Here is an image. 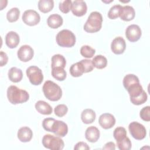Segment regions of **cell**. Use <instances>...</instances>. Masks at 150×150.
<instances>
[{
    "mask_svg": "<svg viewBox=\"0 0 150 150\" xmlns=\"http://www.w3.org/2000/svg\"><path fill=\"white\" fill-rule=\"evenodd\" d=\"M69 71L70 74L74 77H80L85 73L84 67L80 61L73 64L70 66Z\"/></svg>",
    "mask_w": 150,
    "mask_h": 150,
    "instance_id": "24",
    "label": "cell"
},
{
    "mask_svg": "<svg viewBox=\"0 0 150 150\" xmlns=\"http://www.w3.org/2000/svg\"><path fill=\"white\" fill-rule=\"evenodd\" d=\"M102 15L97 11L90 13L84 25V30L88 33L98 32L102 26Z\"/></svg>",
    "mask_w": 150,
    "mask_h": 150,
    "instance_id": "4",
    "label": "cell"
},
{
    "mask_svg": "<svg viewBox=\"0 0 150 150\" xmlns=\"http://www.w3.org/2000/svg\"><path fill=\"white\" fill-rule=\"evenodd\" d=\"M135 16V12L133 7L129 5L122 6L121 9L120 18L124 21H130L132 20Z\"/></svg>",
    "mask_w": 150,
    "mask_h": 150,
    "instance_id": "17",
    "label": "cell"
},
{
    "mask_svg": "<svg viewBox=\"0 0 150 150\" xmlns=\"http://www.w3.org/2000/svg\"><path fill=\"white\" fill-rule=\"evenodd\" d=\"M74 150H79V149L88 150V149H90V147L88 146L87 144H86L84 142H79L75 145L74 147Z\"/></svg>",
    "mask_w": 150,
    "mask_h": 150,
    "instance_id": "39",
    "label": "cell"
},
{
    "mask_svg": "<svg viewBox=\"0 0 150 150\" xmlns=\"http://www.w3.org/2000/svg\"><path fill=\"white\" fill-rule=\"evenodd\" d=\"M18 138L22 142H29L33 137V132L31 129L28 127H23L18 131Z\"/></svg>",
    "mask_w": 150,
    "mask_h": 150,
    "instance_id": "18",
    "label": "cell"
},
{
    "mask_svg": "<svg viewBox=\"0 0 150 150\" xmlns=\"http://www.w3.org/2000/svg\"><path fill=\"white\" fill-rule=\"evenodd\" d=\"M92 63L96 68L98 69H102L105 68L107 64V58L103 55H97L92 60Z\"/></svg>",
    "mask_w": 150,
    "mask_h": 150,
    "instance_id": "27",
    "label": "cell"
},
{
    "mask_svg": "<svg viewBox=\"0 0 150 150\" xmlns=\"http://www.w3.org/2000/svg\"><path fill=\"white\" fill-rule=\"evenodd\" d=\"M100 135L99 129L94 126L88 127L85 132V137L90 142H97L100 138Z\"/></svg>",
    "mask_w": 150,
    "mask_h": 150,
    "instance_id": "19",
    "label": "cell"
},
{
    "mask_svg": "<svg viewBox=\"0 0 150 150\" xmlns=\"http://www.w3.org/2000/svg\"><path fill=\"white\" fill-rule=\"evenodd\" d=\"M20 11L18 8H12L6 13V19L9 22H14L18 21L19 17Z\"/></svg>",
    "mask_w": 150,
    "mask_h": 150,
    "instance_id": "29",
    "label": "cell"
},
{
    "mask_svg": "<svg viewBox=\"0 0 150 150\" xmlns=\"http://www.w3.org/2000/svg\"><path fill=\"white\" fill-rule=\"evenodd\" d=\"M98 122L103 128L107 129L112 128L115 125V118L110 113H104L99 117Z\"/></svg>",
    "mask_w": 150,
    "mask_h": 150,
    "instance_id": "14",
    "label": "cell"
},
{
    "mask_svg": "<svg viewBox=\"0 0 150 150\" xmlns=\"http://www.w3.org/2000/svg\"><path fill=\"white\" fill-rule=\"evenodd\" d=\"M63 22V20L62 17L57 13L50 15L47 19V25L52 29H56L59 28L62 25Z\"/></svg>",
    "mask_w": 150,
    "mask_h": 150,
    "instance_id": "20",
    "label": "cell"
},
{
    "mask_svg": "<svg viewBox=\"0 0 150 150\" xmlns=\"http://www.w3.org/2000/svg\"><path fill=\"white\" fill-rule=\"evenodd\" d=\"M35 108L38 112L43 115H50L53 111L50 105L43 100H39L36 103Z\"/></svg>",
    "mask_w": 150,
    "mask_h": 150,
    "instance_id": "21",
    "label": "cell"
},
{
    "mask_svg": "<svg viewBox=\"0 0 150 150\" xmlns=\"http://www.w3.org/2000/svg\"><path fill=\"white\" fill-rule=\"evenodd\" d=\"M113 136L117 142L121 141L127 137V131L124 127H118L114 129Z\"/></svg>",
    "mask_w": 150,
    "mask_h": 150,
    "instance_id": "32",
    "label": "cell"
},
{
    "mask_svg": "<svg viewBox=\"0 0 150 150\" xmlns=\"http://www.w3.org/2000/svg\"><path fill=\"white\" fill-rule=\"evenodd\" d=\"M52 69V75L55 79L59 81H63L66 79L67 74L64 68L54 67Z\"/></svg>",
    "mask_w": 150,
    "mask_h": 150,
    "instance_id": "28",
    "label": "cell"
},
{
    "mask_svg": "<svg viewBox=\"0 0 150 150\" xmlns=\"http://www.w3.org/2000/svg\"><path fill=\"white\" fill-rule=\"evenodd\" d=\"M140 117L142 120L145 121H150V107L146 106L143 107L139 112Z\"/></svg>",
    "mask_w": 150,
    "mask_h": 150,
    "instance_id": "36",
    "label": "cell"
},
{
    "mask_svg": "<svg viewBox=\"0 0 150 150\" xmlns=\"http://www.w3.org/2000/svg\"><path fill=\"white\" fill-rule=\"evenodd\" d=\"M56 40L57 45L61 47H71L76 43V36L70 30L63 29L57 34Z\"/></svg>",
    "mask_w": 150,
    "mask_h": 150,
    "instance_id": "5",
    "label": "cell"
},
{
    "mask_svg": "<svg viewBox=\"0 0 150 150\" xmlns=\"http://www.w3.org/2000/svg\"><path fill=\"white\" fill-rule=\"evenodd\" d=\"M80 62H81L84 67L85 73L90 72L93 70L94 66L93 64L92 60L89 59H83Z\"/></svg>",
    "mask_w": 150,
    "mask_h": 150,
    "instance_id": "38",
    "label": "cell"
},
{
    "mask_svg": "<svg viewBox=\"0 0 150 150\" xmlns=\"http://www.w3.org/2000/svg\"><path fill=\"white\" fill-rule=\"evenodd\" d=\"M42 90L46 98L50 101H58L62 96V90L60 87L50 80L45 82Z\"/></svg>",
    "mask_w": 150,
    "mask_h": 150,
    "instance_id": "3",
    "label": "cell"
},
{
    "mask_svg": "<svg viewBox=\"0 0 150 150\" xmlns=\"http://www.w3.org/2000/svg\"><path fill=\"white\" fill-rule=\"evenodd\" d=\"M19 35L14 31L9 32L5 36V43L11 49L16 47L19 45Z\"/></svg>",
    "mask_w": 150,
    "mask_h": 150,
    "instance_id": "16",
    "label": "cell"
},
{
    "mask_svg": "<svg viewBox=\"0 0 150 150\" xmlns=\"http://www.w3.org/2000/svg\"><path fill=\"white\" fill-rule=\"evenodd\" d=\"M17 55L21 61L27 62L33 58L34 51L29 45H25L19 49L17 52Z\"/></svg>",
    "mask_w": 150,
    "mask_h": 150,
    "instance_id": "11",
    "label": "cell"
},
{
    "mask_svg": "<svg viewBox=\"0 0 150 150\" xmlns=\"http://www.w3.org/2000/svg\"><path fill=\"white\" fill-rule=\"evenodd\" d=\"M95 53L96 50L88 45H84L80 49V54L86 58H91Z\"/></svg>",
    "mask_w": 150,
    "mask_h": 150,
    "instance_id": "31",
    "label": "cell"
},
{
    "mask_svg": "<svg viewBox=\"0 0 150 150\" xmlns=\"http://www.w3.org/2000/svg\"><path fill=\"white\" fill-rule=\"evenodd\" d=\"M96 112L90 108L84 110L81 114V119L83 123L88 124L93 122L96 120Z\"/></svg>",
    "mask_w": 150,
    "mask_h": 150,
    "instance_id": "22",
    "label": "cell"
},
{
    "mask_svg": "<svg viewBox=\"0 0 150 150\" xmlns=\"http://www.w3.org/2000/svg\"><path fill=\"white\" fill-rule=\"evenodd\" d=\"M122 6L117 4L112 6L108 12V17L111 19H115L120 17Z\"/></svg>",
    "mask_w": 150,
    "mask_h": 150,
    "instance_id": "30",
    "label": "cell"
},
{
    "mask_svg": "<svg viewBox=\"0 0 150 150\" xmlns=\"http://www.w3.org/2000/svg\"><path fill=\"white\" fill-rule=\"evenodd\" d=\"M126 48V43L124 38L118 36L114 38L111 44L112 52L116 54H120L124 53Z\"/></svg>",
    "mask_w": 150,
    "mask_h": 150,
    "instance_id": "15",
    "label": "cell"
},
{
    "mask_svg": "<svg viewBox=\"0 0 150 150\" xmlns=\"http://www.w3.org/2000/svg\"><path fill=\"white\" fill-rule=\"evenodd\" d=\"M26 75L31 84L35 86L39 85L43 80L42 70L36 66H31L26 70Z\"/></svg>",
    "mask_w": 150,
    "mask_h": 150,
    "instance_id": "7",
    "label": "cell"
},
{
    "mask_svg": "<svg viewBox=\"0 0 150 150\" xmlns=\"http://www.w3.org/2000/svg\"><path fill=\"white\" fill-rule=\"evenodd\" d=\"M71 6L72 2L71 0L61 1L59 5L60 11L64 13H67L71 9Z\"/></svg>",
    "mask_w": 150,
    "mask_h": 150,
    "instance_id": "34",
    "label": "cell"
},
{
    "mask_svg": "<svg viewBox=\"0 0 150 150\" xmlns=\"http://www.w3.org/2000/svg\"><path fill=\"white\" fill-rule=\"evenodd\" d=\"M141 35V29L137 25H130L125 30L126 38L129 41L131 42L138 41L140 39Z\"/></svg>",
    "mask_w": 150,
    "mask_h": 150,
    "instance_id": "10",
    "label": "cell"
},
{
    "mask_svg": "<svg viewBox=\"0 0 150 150\" xmlns=\"http://www.w3.org/2000/svg\"><path fill=\"white\" fill-rule=\"evenodd\" d=\"M42 144L46 148L52 150H62L64 146V142L61 138L50 134L43 136Z\"/></svg>",
    "mask_w": 150,
    "mask_h": 150,
    "instance_id": "6",
    "label": "cell"
},
{
    "mask_svg": "<svg viewBox=\"0 0 150 150\" xmlns=\"http://www.w3.org/2000/svg\"><path fill=\"white\" fill-rule=\"evenodd\" d=\"M54 7L53 0H40L38 2V8L43 13H47L52 10Z\"/></svg>",
    "mask_w": 150,
    "mask_h": 150,
    "instance_id": "25",
    "label": "cell"
},
{
    "mask_svg": "<svg viewBox=\"0 0 150 150\" xmlns=\"http://www.w3.org/2000/svg\"><path fill=\"white\" fill-rule=\"evenodd\" d=\"M0 58H1V66H4L5 65L8 61V57L6 53L3 51L0 52Z\"/></svg>",
    "mask_w": 150,
    "mask_h": 150,
    "instance_id": "40",
    "label": "cell"
},
{
    "mask_svg": "<svg viewBox=\"0 0 150 150\" xmlns=\"http://www.w3.org/2000/svg\"><path fill=\"white\" fill-rule=\"evenodd\" d=\"M8 78L13 83H18L22 79L23 73L21 69L16 67H11L8 71Z\"/></svg>",
    "mask_w": 150,
    "mask_h": 150,
    "instance_id": "23",
    "label": "cell"
},
{
    "mask_svg": "<svg viewBox=\"0 0 150 150\" xmlns=\"http://www.w3.org/2000/svg\"><path fill=\"white\" fill-rule=\"evenodd\" d=\"M128 129L131 136L135 139L142 140L146 137V130L145 127L138 122H131L128 125Z\"/></svg>",
    "mask_w": 150,
    "mask_h": 150,
    "instance_id": "8",
    "label": "cell"
},
{
    "mask_svg": "<svg viewBox=\"0 0 150 150\" xmlns=\"http://www.w3.org/2000/svg\"><path fill=\"white\" fill-rule=\"evenodd\" d=\"M118 148L120 150H129L131 148V142L127 137L117 142Z\"/></svg>",
    "mask_w": 150,
    "mask_h": 150,
    "instance_id": "33",
    "label": "cell"
},
{
    "mask_svg": "<svg viewBox=\"0 0 150 150\" xmlns=\"http://www.w3.org/2000/svg\"><path fill=\"white\" fill-rule=\"evenodd\" d=\"M71 11L74 15L76 16H82L87 12V4L86 2L83 0H75L72 2Z\"/></svg>",
    "mask_w": 150,
    "mask_h": 150,
    "instance_id": "13",
    "label": "cell"
},
{
    "mask_svg": "<svg viewBox=\"0 0 150 150\" xmlns=\"http://www.w3.org/2000/svg\"><path fill=\"white\" fill-rule=\"evenodd\" d=\"M7 98L12 104H18L26 102L29 98V94L26 90L16 86H10L7 89Z\"/></svg>",
    "mask_w": 150,
    "mask_h": 150,
    "instance_id": "2",
    "label": "cell"
},
{
    "mask_svg": "<svg viewBox=\"0 0 150 150\" xmlns=\"http://www.w3.org/2000/svg\"><path fill=\"white\" fill-rule=\"evenodd\" d=\"M68 111V108L65 104H59L55 107L54 112L56 116L62 117L65 115Z\"/></svg>",
    "mask_w": 150,
    "mask_h": 150,
    "instance_id": "35",
    "label": "cell"
},
{
    "mask_svg": "<svg viewBox=\"0 0 150 150\" xmlns=\"http://www.w3.org/2000/svg\"><path fill=\"white\" fill-rule=\"evenodd\" d=\"M22 19L26 25L32 26L36 25L39 23L40 16L36 11L28 9L23 12Z\"/></svg>",
    "mask_w": 150,
    "mask_h": 150,
    "instance_id": "9",
    "label": "cell"
},
{
    "mask_svg": "<svg viewBox=\"0 0 150 150\" xmlns=\"http://www.w3.org/2000/svg\"><path fill=\"white\" fill-rule=\"evenodd\" d=\"M66 64V60L64 57L60 54H56L52 57V68L62 67L64 68Z\"/></svg>",
    "mask_w": 150,
    "mask_h": 150,
    "instance_id": "26",
    "label": "cell"
},
{
    "mask_svg": "<svg viewBox=\"0 0 150 150\" xmlns=\"http://www.w3.org/2000/svg\"><path fill=\"white\" fill-rule=\"evenodd\" d=\"M103 149L108 150H114L115 149V145L113 142H108L104 145V146L103 147Z\"/></svg>",
    "mask_w": 150,
    "mask_h": 150,
    "instance_id": "41",
    "label": "cell"
},
{
    "mask_svg": "<svg viewBox=\"0 0 150 150\" xmlns=\"http://www.w3.org/2000/svg\"><path fill=\"white\" fill-rule=\"evenodd\" d=\"M55 119L53 118H46L42 122V127L47 131L50 132L52 124Z\"/></svg>",
    "mask_w": 150,
    "mask_h": 150,
    "instance_id": "37",
    "label": "cell"
},
{
    "mask_svg": "<svg viewBox=\"0 0 150 150\" xmlns=\"http://www.w3.org/2000/svg\"><path fill=\"white\" fill-rule=\"evenodd\" d=\"M50 132L59 137H64L68 132L67 125L63 121L54 120Z\"/></svg>",
    "mask_w": 150,
    "mask_h": 150,
    "instance_id": "12",
    "label": "cell"
},
{
    "mask_svg": "<svg viewBox=\"0 0 150 150\" xmlns=\"http://www.w3.org/2000/svg\"><path fill=\"white\" fill-rule=\"evenodd\" d=\"M123 86L127 90L131 102L134 105H141L145 103L148 96L139 83L138 77L133 74H127L123 79Z\"/></svg>",
    "mask_w": 150,
    "mask_h": 150,
    "instance_id": "1",
    "label": "cell"
}]
</instances>
